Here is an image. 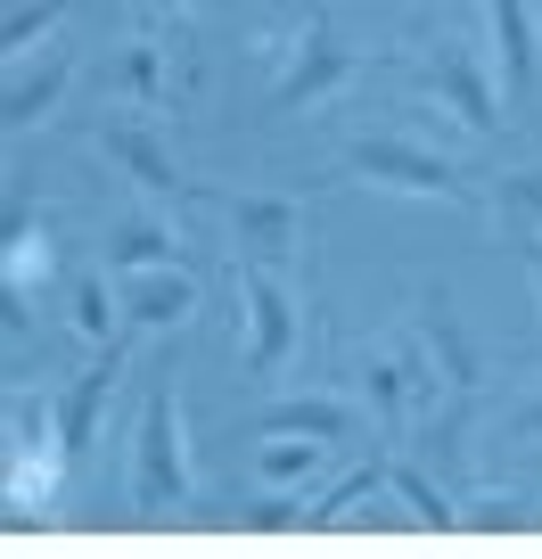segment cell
<instances>
[{
	"label": "cell",
	"mask_w": 542,
	"mask_h": 559,
	"mask_svg": "<svg viewBox=\"0 0 542 559\" xmlns=\"http://www.w3.org/2000/svg\"><path fill=\"white\" fill-rule=\"evenodd\" d=\"M58 17H67V0H9V25H0V50H9V58H25V50H34V41L50 34Z\"/></svg>",
	"instance_id": "20"
},
{
	"label": "cell",
	"mask_w": 542,
	"mask_h": 559,
	"mask_svg": "<svg viewBox=\"0 0 542 559\" xmlns=\"http://www.w3.org/2000/svg\"><path fill=\"white\" fill-rule=\"evenodd\" d=\"M420 346H427V362L444 370V386H477L485 379V362H477V346H469V330H460V313H453L444 288L420 297Z\"/></svg>",
	"instance_id": "11"
},
{
	"label": "cell",
	"mask_w": 542,
	"mask_h": 559,
	"mask_svg": "<svg viewBox=\"0 0 542 559\" xmlns=\"http://www.w3.org/2000/svg\"><path fill=\"white\" fill-rule=\"evenodd\" d=\"M116 83H123V99H157V91H165V67H157V50H132V58H123V67H116Z\"/></svg>",
	"instance_id": "23"
},
{
	"label": "cell",
	"mask_w": 542,
	"mask_h": 559,
	"mask_svg": "<svg viewBox=\"0 0 542 559\" xmlns=\"http://www.w3.org/2000/svg\"><path fill=\"white\" fill-rule=\"evenodd\" d=\"M518 437H542V395H526V403H518Z\"/></svg>",
	"instance_id": "26"
},
{
	"label": "cell",
	"mask_w": 542,
	"mask_h": 559,
	"mask_svg": "<svg viewBox=\"0 0 542 559\" xmlns=\"http://www.w3.org/2000/svg\"><path fill=\"white\" fill-rule=\"evenodd\" d=\"M485 34L502 50V83L526 91L534 83V0H485Z\"/></svg>",
	"instance_id": "15"
},
{
	"label": "cell",
	"mask_w": 542,
	"mask_h": 559,
	"mask_svg": "<svg viewBox=\"0 0 542 559\" xmlns=\"http://www.w3.org/2000/svg\"><path fill=\"white\" fill-rule=\"evenodd\" d=\"M420 83L436 91V107H444V116H460L469 132H493V123H502V99H493V74H485V58H477V50H436L420 67Z\"/></svg>",
	"instance_id": "6"
},
{
	"label": "cell",
	"mask_w": 542,
	"mask_h": 559,
	"mask_svg": "<svg viewBox=\"0 0 542 559\" xmlns=\"http://www.w3.org/2000/svg\"><path fill=\"white\" fill-rule=\"evenodd\" d=\"M346 165L362 181H378V190H402V198H469V181H460V165L444 157V148H427V140H402V132H370L346 148Z\"/></svg>",
	"instance_id": "2"
},
{
	"label": "cell",
	"mask_w": 542,
	"mask_h": 559,
	"mask_svg": "<svg viewBox=\"0 0 542 559\" xmlns=\"http://www.w3.org/2000/svg\"><path fill=\"white\" fill-rule=\"evenodd\" d=\"M0 272H9V305H25L41 280L58 272V247H50V230L25 214V198L9 206V255H0Z\"/></svg>",
	"instance_id": "14"
},
{
	"label": "cell",
	"mask_w": 542,
	"mask_h": 559,
	"mask_svg": "<svg viewBox=\"0 0 542 559\" xmlns=\"http://www.w3.org/2000/svg\"><path fill=\"white\" fill-rule=\"evenodd\" d=\"M116 370H123V337H107L99 362H91L83 379H74L67 395L50 403V412H58V444H67V461H83V453H91V437H99V412H107V395H116Z\"/></svg>",
	"instance_id": "8"
},
{
	"label": "cell",
	"mask_w": 542,
	"mask_h": 559,
	"mask_svg": "<svg viewBox=\"0 0 542 559\" xmlns=\"http://www.w3.org/2000/svg\"><path fill=\"white\" fill-rule=\"evenodd\" d=\"M297 519H313V510H304L297 493H263V502L246 510V526H297Z\"/></svg>",
	"instance_id": "25"
},
{
	"label": "cell",
	"mask_w": 542,
	"mask_h": 559,
	"mask_svg": "<svg viewBox=\"0 0 542 559\" xmlns=\"http://www.w3.org/2000/svg\"><path fill=\"white\" fill-rule=\"evenodd\" d=\"M123 305H107V280L91 272V280H74V330L91 337V346H107V321H116Z\"/></svg>",
	"instance_id": "22"
},
{
	"label": "cell",
	"mask_w": 542,
	"mask_h": 559,
	"mask_svg": "<svg viewBox=\"0 0 542 559\" xmlns=\"http://www.w3.org/2000/svg\"><path fill=\"white\" fill-rule=\"evenodd\" d=\"M255 437H321V444H346L353 437V403L346 395H288L255 419Z\"/></svg>",
	"instance_id": "13"
},
{
	"label": "cell",
	"mask_w": 542,
	"mask_h": 559,
	"mask_svg": "<svg viewBox=\"0 0 542 559\" xmlns=\"http://www.w3.org/2000/svg\"><path fill=\"white\" fill-rule=\"evenodd\" d=\"M346 74H353V50H337V41H329V25H304V41L288 50L280 83H272V107H280V116H297V107L329 99V91L346 83Z\"/></svg>",
	"instance_id": "7"
},
{
	"label": "cell",
	"mask_w": 542,
	"mask_h": 559,
	"mask_svg": "<svg viewBox=\"0 0 542 559\" xmlns=\"http://www.w3.org/2000/svg\"><path fill=\"white\" fill-rule=\"evenodd\" d=\"M230 239L246 247V263H297L304 206L280 198V190H239V198H230Z\"/></svg>",
	"instance_id": "4"
},
{
	"label": "cell",
	"mask_w": 542,
	"mask_h": 559,
	"mask_svg": "<svg viewBox=\"0 0 542 559\" xmlns=\"http://www.w3.org/2000/svg\"><path fill=\"white\" fill-rule=\"evenodd\" d=\"M436 379H444V370L427 362V346L420 354H378V362H370V403H378L386 428H402L420 403H436Z\"/></svg>",
	"instance_id": "10"
},
{
	"label": "cell",
	"mask_w": 542,
	"mask_h": 559,
	"mask_svg": "<svg viewBox=\"0 0 542 559\" xmlns=\"http://www.w3.org/2000/svg\"><path fill=\"white\" fill-rule=\"evenodd\" d=\"M141 263H173V230H165V223H116V239H107V272H141Z\"/></svg>",
	"instance_id": "19"
},
{
	"label": "cell",
	"mask_w": 542,
	"mask_h": 559,
	"mask_svg": "<svg viewBox=\"0 0 542 559\" xmlns=\"http://www.w3.org/2000/svg\"><path fill=\"white\" fill-rule=\"evenodd\" d=\"M321 453H329L321 437H263L255 469H263V486H304V477L321 469Z\"/></svg>",
	"instance_id": "18"
},
{
	"label": "cell",
	"mask_w": 542,
	"mask_h": 559,
	"mask_svg": "<svg viewBox=\"0 0 542 559\" xmlns=\"http://www.w3.org/2000/svg\"><path fill=\"white\" fill-rule=\"evenodd\" d=\"M99 148H107V157H116L132 181H141V190H157V198H173V190H181V165H173V148H165V140L148 132L141 116H107Z\"/></svg>",
	"instance_id": "9"
},
{
	"label": "cell",
	"mask_w": 542,
	"mask_h": 559,
	"mask_svg": "<svg viewBox=\"0 0 542 559\" xmlns=\"http://www.w3.org/2000/svg\"><path fill=\"white\" fill-rule=\"evenodd\" d=\"M386 486L402 493V510H411V519L420 526H460V510H453V493L436 486V477L420 469V461H386Z\"/></svg>",
	"instance_id": "17"
},
{
	"label": "cell",
	"mask_w": 542,
	"mask_h": 559,
	"mask_svg": "<svg viewBox=\"0 0 542 559\" xmlns=\"http://www.w3.org/2000/svg\"><path fill=\"white\" fill-rule=\"evenodd\" d=\"M239 305H246V370L272 379L297 354V297H288L280 263H239Z\"/></svg>",
	"instance_id": "3"
},
{
	"label": "cell",
	"mask_w": 542,
	"mask_h": 559,
	"mask_svg": "<svg viewBox=\"0 0 542 559\" xmlns=\"http://www.w3.org/2000/svg\"><path fill=\"white\" fill-rule=\"evenodd\" d=\"M460 526H526V502L518 493H477V502L460 510Z\"/></svg>",
	"instance_id": "24"
},
{
	"label": "cell",
	"mask_w": 542,
	"mask_h": 559,
	"mask_svg": "<svg viewBox=\"0 0 542 559\" xmlns=\"http://www.w3.org/2000/svg\"><path fill=\"white\" fill-rule=\"evenodd\" d=\"M132 502H141L148 519H165V510L190 502V437H181V395H173V379L148 395L141 428H132Z\"/></svg>",
	"instance_id": "1"
},
{
	"label": "cell",
	"mask_w": 542,
	"mask_h": 559,
	"mask_svg": "<svg viewBox=\"0 0 542 559\" xmlns=\"http://www.w3.org/2000/svg\"><path fill=\"white\" fill-rule=\"evenodd\" d=\"M116 305L132 330H181L197 313V280L181 263H141V272H116Z\"/></svg>",
	"instance_id": "5"
},
{
	"label": "cell",
	"mask_w": 542,
	"mask_h": 559,
	"mask_svg": "<svg viewBox=\"0 0 542 559\" xmlns=\"http://www.w3.org/2000/svg\"><path fill=\"white\" fill-rule=\"evenodd\" d=\"M67 58H17V67H9V91H0V123H9V132H34L41 116H50L58 99H67Z\"/></svg>",
	"instance_id": "12"
},
{
	"label": "cell",
	"mask_w": 542,
	"mask_h": 559,
	"mask_svg": "<svg viewBox=\"0 0 542 559\" xmlns=\"http://www.w3.org/2000/svg\"><path fill=\"white\" fill-rule=\"evenodd\" d=\"M534 477H542V461H534Z\"/></svg>",
	"instance_id": "27"
},
{
	"label": "cell",
	"mask_w": 542,
	"mask_h": 559,
	"mask_svg": "<svg viewBox=\"0 0 542 559\" xmlns=\"http://www.w3.org/2000/svg\"><path fill=\"white\" fill-rule=\"evenodd\" d=\"M493 214H502V223L542 255V165H526V174H502V190H493Z\"/></svg>",
	"instance_id": "16"
},
{
	"label": "cell",
	"mask_w": 542,
	"mask_h": 559,
	"mask_svg": "<svg viewBox=\"0 0 542 559\" xmlns=\"http://www.w3.org/2000/svg\"><path fill=\"white\" fill-rule=\"evenodd\" d=\"M378 486H386V469H378V461H370V469H353V477H337V486L313 502V526H337L353 502H362V493H378Z\"/></svg>",
	"instance_id": "21"
}]
</instances>
